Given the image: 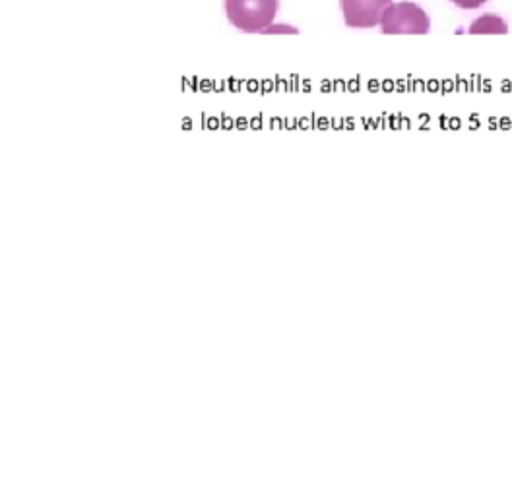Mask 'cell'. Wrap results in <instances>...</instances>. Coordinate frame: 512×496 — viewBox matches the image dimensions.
<instances>
[{"mask_svg":"<svg viewBox=\"0 0 512 496\" xmlns=\"http://www.w3.org/2000/svg\"><path fill=\"white\" fill-rule=\"evenodd\" d=\"M225 14L237 30L268 31L278 14V0H225Z\"/></svg>","mask_w":512,"mask_h":496,"instance_id":"6da1fadb","label":"cell"},{"mask_svg":"<svg viewBox=\"0 0 512 496\" xmlns=\"http://www.w3.org/2000/svg\"><path fill=\"white\" fill-rule=\"evenodd\" d=\"M429 28V16L414 2L390 4L381 20L384 35H425Z\"/></svg>","mask_w":512,"mask_h":496,"instance_id":"7a4b0ae2","label":"cell"},{"mask_svg":"<svg viewBox=\"0 0 512 496\" xmlns=\"http://www.w3.org/2000/svg\"><path fill=\"white\" fill-rule=\"evenodd\" d=\"M392 0H342V12L346 26L365 30L375 28L383 20L384 10Z\"/></svg>","mask_w":512,"mask_h":496,"instance_id":"3957f363","label":"cell"},{"mask_svg":"<svg viewBox=\"0 0 512 496\" xmlns=\"http://www.w3.org/2000/svg\"><path fill=\"white\" fill-rule=\"evenodd\" d=\"M507 26L505 22L499 18V16H493V14H487V16H481L480 20L474 22V26L470 28V33H507Z\"/></svg>","mask_w":512,"mask_h":496,"instance_id":"277c9868","label":"cell"},{"mask_svg":"<svg viewBox=\"0 0 512 496\" xmlns=\"http://www.w3.org/2000/svg\"><path fill=\"white\" fill-rule=\"evenodd\" d=\"M458 8H464V10H474V8H480L487 0H452Z\"/></svg>","mask_w":512,"mask_h":496,"instance_id":"5b68a950","label":"cell"}]
</instances>
